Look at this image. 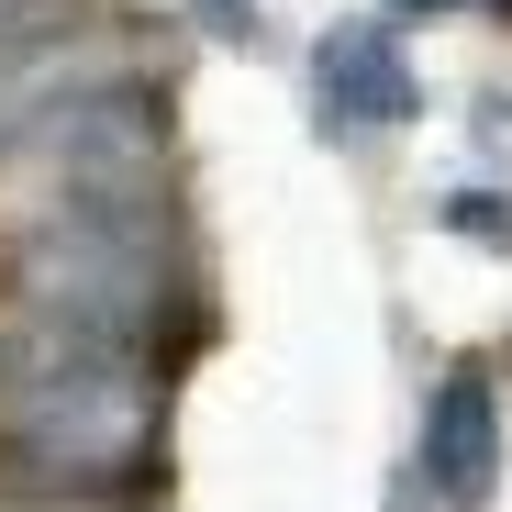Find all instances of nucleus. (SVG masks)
I'll return each instance as SVG.
<instances>
[{"label":"nucleus","instance_id":"obj_1","mask_svg":"<svg viewBox=\"0 0 512 512\" xmlns=\"http://www.w3.org/2000/svg\"><path fill=\"white\" fill-rule=\"evenodd\" d=\"M12 412H23V435H34L45 457H67V468H123V457L145 446V390L123 379V357L56 368V379L12 390Z\"/></svg>","mask_w":512,"mask_h":512},{"label":"nucleus","instance_id":"obj_2","mask_svg":"<svg viewBox=\"0 0 512 512\" xmlns=\"http://www.w3.org/2000/svg\"><path fill=\"white\" fill-rule=\"evenodd\" d=\"M34 279L67 301V312H90V323H134L145 301H156V234L123 212V201H101V223H56V245L34 256Z\"/></svg>","mask_w":512,"mask_h":512},{"label":"nucleus","instance_id":"obj_3","mask_svg":"<svg viewBox=\"0 0 512 512\" xmlns=\"http://www.w3.org/2000/svg\"><path fill=\"white\" fill-rule=\"evenodd\" d=\"M34 145L67 167V190H78V201H134V190H145V167H156V112H145L134 90H101V101L56 112Z\"/></svg>","mask_w":512,"mask_h":512},{"label":"nucleus","instance_id":"obj_4","mask_svg":"<svg viewBox=\"0 0 512 512\" xmlns=\"http://www.w3.org/2000/svg\"><path fill=\"white\" fill-rule=\"evenodd\" d=\"M423 479H435V501L479 512L490 479H501V412H490V379L457 368L435 401H423Z\"/></svg>","mask_w":512,"mask_h":512},{"label":"nucleus","instance_id":"obj_5","mask_svg":"<svg viewBox=\"0 0 512 512\" xmlns=\"http://www.w3.org/2000/svg\"><path fill=\"white\" fill-rule=\"evenodd\" d=\"M312 90H323V123H412V56L379 34V23H346V34H323L312 56Z\"/></svg>","mask_w":512,"mask_h":512},{"label":"nucleus","instance_id":"obj_6","mask_svg":"<svg viewBox=\"0 0 512 512\" xmlns=\"http://www.w3.org/2000/svg\"><path fill=\"white\" fill-rule=\"evenodd\" d=\"M446 223H457L468 245H512V201H490V190H457V201H446Z\"/></svg>","mask_w":512,"mask_h":512},{"label":"nucleus","instance_id":"obj_7","mask_svg":"<svg viewBox=\"0 0 512 512\" xmlns=\"http://www.w3.org/2000/svg\"><path fill=\"white\" fill-rule=\"evenodd\" d=\"M201 12H212L223 34H256V12H245V0H201Z\"/></svg>","mask_w":512,"mask_h":512},{"label":"nucleus","instance_id":"obj_8","mask_svg":"<svg viewBox=\"0 0 512 512\" xmlns=\"http://www.w3.org/2000/svg\"><path fill=\"white\" fill-rule=\"evenodd\" d=\"M401 12H446V0H401Z\"/></svg>","mask_w":512,"mask_h":512}]
</instances>
